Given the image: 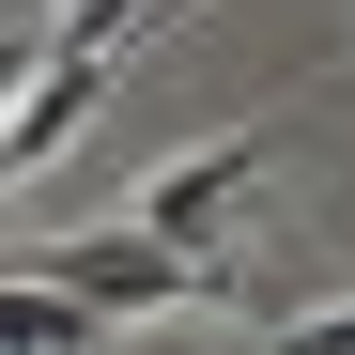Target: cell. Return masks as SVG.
Wrapping results in <instances>:
<instances>
[{
    "label": "cell",
    "mask_w": 355,
    "mask_h": 355,
    "mask_svg": "<svg viewBox=\"0 0 355 355\" xmlns=\"http://www.w3.org/2000/svg\"><path fill=\"white\" fill-rule=\"evenodd\" d=\"M16 278L78 293V309H216V248H170V232H62V248H31Z\"/></svg>",
    "instance_id": "cell-1"
},
{
    "label": "cell",
    "mask_w": 355,
    "mask_h": 355,
    "mask_svg": "<svg viewBox=\"0 0 355 355\" xmlns=\"http://www.w3.org/2000/svg\"><path fill=\"white\" fill-rule=\"evenodd\" d=\"M170 16H186V0H78L46 62H108V46H124V31H170Z\"/></svg>",
    "instance_id": "cell-3"
},
{
    "label": "cell",
    "mask_w": 355,
    "mask_h": 355,
    "mask_svg": "<svg viewBox=\"0 0 355 355\" xmlns=\"http://www.w3.org/2000/svg\"><path fill=\"white\" fill-rule=\"evenodd\" d=\"M46 16H62V0H16V46H31V31H46Z\"/></svg>",
    "instance_id": "cell-4"
},
{
    "label": "cell",
    "mask_w": 355,
    "mask_h": 355,
    "mask_svg": "<svg viewBox=\"0 0 355 355\" xmlns=\"http://www.w3.org/2000/svg\"><path fill=\"white\" fill-rule=\"evenodd\" d=\"M248 170H263V139H201L186 170H155V186H139V232H170V248H201V232L232 216V186H248Z\"/></svg>",
    "instance_id": "cell-2"
}]
</instances>
